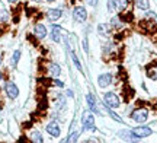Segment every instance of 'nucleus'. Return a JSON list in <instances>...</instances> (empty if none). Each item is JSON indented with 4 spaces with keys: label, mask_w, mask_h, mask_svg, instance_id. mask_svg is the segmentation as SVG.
Wrapping results in <instances>:
<instances>
[{
    "label": "nucleus",
    "mask_w": 157,
    "mask_h": 143,
    "mask_svg": "<svg viewBox=\"0 0 157 143\" xmlns=\"http://www.w3.org/2000/svg\"><path fill=\"white\" fill-rule=\"evenodd\" d=\"M48 70H50V73L54 76V77H57L58 74L61 73V69H60V66L58 64H50V67H48Z\"/></svg>",
    "instance_id": "obj_14"
},
{
    "label": "nucleus",
    "mask_w": 157,
    "mask_h": 143,
    "mask_svg": "<svg viewBox=\"0 0 157 143\" xmlns=\"http://www.w3.org/2000/svg\"><path fill=\"white\" fill-rule=\"evenodd\" d=\"M78 136H80V133H78V132L73 133V134H71V136H70V137H68L66 142H76V140L78 139Z\"/></svg>",
    "instance_id": "obj_19"
},
{
    "label": "nucleus",
    "mask_w": 157,
    "mask_h": 143,
    "mask_svg": "<svg viewBox=\"0 0 157 143\" xmlns=\"http://www.w3.org/2000/svg\"><path fill=\"white\" fill-rule=\"evenodd\" d=\"M0 62H2V58H0Z\"/></svg>",
    "instance_id": "obj_26"
},
{
    "label": "nucleus",
    "mask_w": 157,
    "mask_h": 143,
    "mask_svg": "<svg viewBox=\"0 0 157 143\" xmlns=\"http://www.w3.org/2000/svg\"><path fill=\"white\" fill-rule=\"evenodd\" d=\"M87 3H89V6H92V7H95V6L98 5V0H87Z\"/></svg>",
    "instance_id": "obj_22"
},
{
    "label": "nucleus",
    "mask_w": 157,
    "mask_h": 143,
    "mask_svg": "<svg viewBox=\"0 0 157 143\" xmlns=\"http://www.w3.org/2000/svg\"><path fill=\"white\" fill-rule=\"evenodd\" d=\"M132 133H134L137 137H147L151 134V129L147 126H140V127H135L132 129Z\"/></svg>",
    "instance_id": "obj_6"
},
{
    "label": "nucleus",
    "mask_w": 157,
    "mask_h": 143,
    "mask_svg": "<svg viewBox=\"0 0 157 143\" xmlns=\"http://www.w3.org/2000/svg\"><path fill=\"white\" fill-rule=\"evenodd\" d=\"M83 129L84 130H96L95 118H93L92 113H89V111L83 114Z\"/></svg>",
    "instance_id": "obj_2"
},
{
    "label": "nucleus",
    "mask_w": 157,
    "mask_h": 143,
    "mask_svg": "<svg viewBox=\"0 0 157 143\" xmlns=\"http://www.w3.org/2000/svg\"><path fill=\"white\" fill-rule=\"evenodd\" d=\"M137 7L141 10H148L150 3H148V0H137Z\"/></svg>",
    "instance_id": "obj_15"
},
{
    "label": "nucleus",
    "mask_w": 157,
    "mask_h": 143,
    "mask_svg": "<svg viewBox=\"0 0 157 143\" xmlns=\"http://www.w3.org/2000/svg\"><path fill=\"white\" fill-rule=\"evenodd\" d=\"M5 89H6L7 97L10 98V99H15V98H17V95H19V89H17V86L15 85V83H12V82H7V83H6Z\"/></svg>",
    "instance_id": "obj_5"
},
{
    "label": "nucleus",
    "mask_w": 157,
    "mask_h": 143,
    "mask_svg": "<svg viewBox=\"0 0 157 143\" xmlns=\"http://www.w3.org/2000/svg\"><path fill=\"white\" fill-rule=\"evenodd\" d=\"M73 18L76 22H84L86 21V18H87V12H86V9L84 7H82V6H78V7H76L73 10Z\"/></svg>",
    "instance_id": "obj_4"
},
{
    "label": "nucleus",
    "mask_w": 157,
    "mask_h": 143,
    "mask_svg": "<svg viewBox=\"0 0 157 143\" xmlns=\"http://www.w3.org/2000/svg\"><path fill=\"white\" fill-rule=\"evenodd\" d=\"M36 2H39V0H36Z\"/></svg>",
    "instance_id": "obj_27"
},
{
    "label": "nucleus",
    "mask_w": 157,
    "mask_h": 143,
    "mask_svg": "<svg viewBox=\"0 0 157 143\" xmlns=\"http://www.w3.org/2000/svg\"><path fill=\"white\" fill-rule=\"evenodd\" d=\"M109 115H111V117H112L113 120H117V121H119V123H121V121H122V120H121V117H118V115H117V114H115V113H112V111H109Z\"/></svg>",
    "instance_id": "obj_21"
},
{
    "label": "nucleus",
    "mask_w": 157,
    "mask_h": 143,
    "mask_svg": "<svg viewBox=\"0 0 157 143\" xmlns=\"http://www.w3.org/2000/svg\"><path fill=\"white\" fill-rule=\"evenodd\" d=\"M47 132H48V134H51L52 137H58L61 130H60V126L57 124L56 121H52V123H50V124L47 126Z\"/></svg>",
    "instance_id": "obj_7"
},
{
    "label": "nucleus",
    "mask_w": 157,
    "mask_h": 143,
    "mask_svg": "<svg viewBox=\"0 0 157 143\" xmlns=\"http://www.w3.org/2000/svg\"><path fill=\"white\" fill-rule=\"evenodd\" d=\"M7 2H10V3H15V2H16V0H7Z\"/></svg>",
    "instance_id": "obj_24"
},
{
    "label": "nucleus",
    "mask_w": 157,
    "mask_h": 143,
    "mask_svg": "<svg viewBox=\"0 0 157 143\" xmlns=\"http://www.w3.org/2000/svg\"><path fill=\"white\" fill-rule=\"evenodd\" d=\"M111 82H112V76H111V74H108V73L101 74V76L98 77V85L101 86V88H106Z\"/></svg>",
    "instance_id": "obj_8"
},
{
    "label": "nucleus",
    "mask_w": 157,
    "mask_h": 143,
    "mask_svg": "<svg viewBox=\"0 0 157 143\" xmlns=\"http://www.w3.org/2000/svg\"><path fill=\"white\" fill-rule=\"evenodd\" d=\"M31 140L35 143H42L44 142V139H42V134L39 132H34L32 134H31Z\"/></svg>",
    "instance_id": "obj_16"
},
{
    "label": "nucleus",
    "mask_w": 157,
    "mask_h": 143,
    "mask_svg": "<svg viewBox=\"0 0 157 143\" xmlns=\"http://www.w3.org/2000/svg\"><path fill=\"white\" fill-rule=\"evenodd\" d=\"M61 9H50V10L47 12V16L50 21H58L60 18H61Z\"/></svg>",
    "instance_id": "obj_9"
},
{
    "label": "nucleus",
    "mask_w": 157,
    "mask_h": 143,
    "mask_svg": "<svg viewBox=\"0 0 157 143\" xmlns=\"http://www.w3.org/2000/svg\"><path fill=\"white\" fill-rule=\"evenodd\" d=\"M56 85H58V86H63V82H60V80H56Z\"/></svg>",
    "instance_id": "obj_23"
},
{
    "label": "nucleus",
    "mask_w": 157,
    "mask_h": 143,
    "mask_svg": "<svg viewBox=\"0 0 157 143\" xmlns=\"http://www.w3.org/2000/svg\"><path fill=\"white\" fill-rule=\"evenodd\" d=\"M132 120H135L137 123H144V121L148 118V111L144 108H140V109H135L134 113L131 114Z\"/></svg>",
    "instance_id": "obj_3"
},
{
    "label": "nucleus",
    "mask_w": 157,
    "mask_h": 143,
    "mask_svg": "<svg viewBox=\"0 0 157 143\" xmlns=\"http://www.w3.org/2000/svg\"><path fill=\"white\" fill-rule=\"evenodd\" d=\"M61 32H63V29L60 28V26H52V31H51V38H52V41L60 42V41H61Z\"/></svg>",
    "instance_id": "obj_10"
},
{
    "label": "nucleus",
    "mask_w": 157,
    "mask_h": 143,
    "mask_svg": "<svg viewBox=\"0 0 157 143\" xmlns=\"http://www.w3.org/2000/svg\"><path fill=\"white\" fill-rule=\"evenodd\" d=\"M113 6H115V9L119 12H122L127 9V6H128V2L127 0H113Z\"/></svg>",
    "instance_id": "obj_12"
},
{
    "label": "nucleus",
    "mask_w": 157,
    "mask_h": 143,
    "mask_svg": "<svg viewBox=\"0 0 157 143\" xmlns=\"http://www.w3.org/2000/svg\"><path fill=\"white\" fill-rule=\"evenodd\" d=\"M47 2H54V0H47Z\"/></svg>",
    "instance_id": "obj_25"
},
{
    "label": "nucleus",
    "mask_w": 157,
    "mask_h": 143,
    "mask_svg": "<svg viewBox=\"0 0 157 143\" xmlns=\"http://www.w3.org/2000/svg\"><path fill=\"white\" fill-rule=\"evenodd\" d=\"M103 99H105V104H106L109 108H117V107H119V98H118L117 93H113V92L105 93Z\"/></svg>",
    "instance_id": "obj_1"
},
{
    "label": "nucleus",
    "mask_w": 157,
    "mask_h": 143,
    "mask_svg": "<svg viewBox=\"0 0 157 143\" xmlns=\"http://www.w3.org/2000/svg\"><path fill=\"white\" fill-rule=\"evenodd\" d=\"M99 32L103 35H108L109 32H111V26L109 25H105V23H102V25H99Z\"/></svg>",
    "instance_id": "obj_17"
},
{
    "label": "nucleus",
    "mask_w": 157,
    "mask_h": 143,
    "mask_svg": "<svg viewBox=\"0 0 157 143\" xmlns=\"http://www.w3.org/2000/svg\"><path fill=\"white\" fill-rule=\"evenodd\" d=\"M71 58H73V62H74V64H76V67H77L78 70H82V66H80V62L77 60V57H76L74 54H71Z\"/></svg>",
    "instance_id": "obj_20"
},
{
    "label": "nucleus",
    "mask_w": 157,
    "mask_h": 143,
    "mask_svg": "<svg viewBox=\"0 0 157 143\" xmlns=\"http://www.w3.org/2000/svg\"><path fill=\"white\" fill-rule=\"evenodd\" d=\"M19 57H21V51H19V50H16V51L13 53V58H12V64H13V66H16V64H17Z\"/></svg>",
    "instance_id": "obj_18"
},
{
    "label": "nucleus",
    "mask_w": 157,
    "mask_h": 143,
    "mask_svg": "<svg viewBox=\"0 0 157 143\" xmlns=\"http://www.w3.org/2000/svg\"><path fill=\"white\" fill-rule=\"evenodd\" d=\"M86 101H87V105H89L90 111H98V108H96V102H95V99H93V95H92V93H89V95L86 97Z\"/></svg>",
    "instance_id": "obj_13"
},
{
    "label": "nucleus",
    "mask_w": 157,
    "mask_h": 143,
    "mask_svg": "<svg viewBox=\"0 0 157 143\" xmlns=\"http://www.w3.org/2000/svg\"><path fill=\"white\" fill-rule=\"evenodd\" d=\"M34 31H35V35H36L38 38H45V35H47V28H45L42 23H36Z\"/></svg>",
    "instance_id": "obj_11"
}]
</instances>
